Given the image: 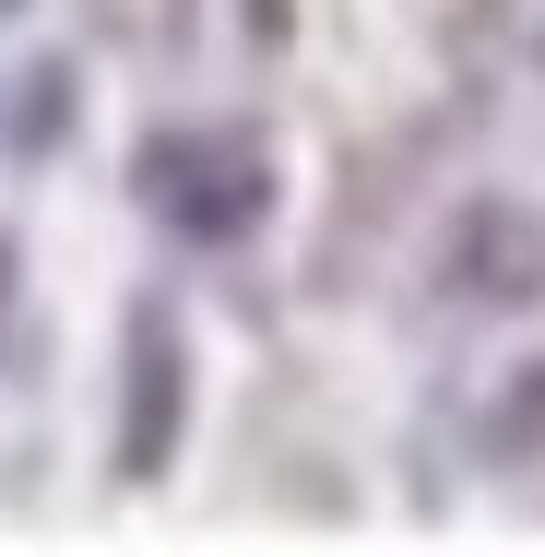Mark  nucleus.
<instances>
[{
	"label": "nucleus",
	"instance_id": "1",
	"mask_svg": "<svg viewBox=\"0 0 545 557\" xmlns=\"http://www.w3.org/2000/svg\"><path fill=\"white\" fill-rule=\"evenodd\" d=\"M178 428V344L154 333V309L131 321V440H119V474H154V440Z\"/></svg>",
	"mask_w": 545,
	"mask_h": 557
},
{
	"label": "nucleus",
	"instance_id": "2",
	"mask_svg": "<svg viewBox=\"0 0 545 557\" xmlns=\"http://www.w3.org/2000/svg\"><path fill=\"white\" fill-rule=\"evenodd\" d=\"M0 285H12V249H0Z\"/></svg>",
	"mask_w": 545,
	"mask_h": 557
}]
</instances>
